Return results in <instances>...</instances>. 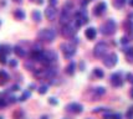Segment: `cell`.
Instances as JSON below:
<instances>
[{
  "label": "cell",
  "mask_w": 133,
  "mask_h": 119,
  "mask_svg": "<svg viewBox=\"0 0 133 119\" xmlns=\"http://www.w3.org/2000/svg\"><path fill=\"white\" fill-rule=\"evenodd\" d=\"M56 37V32L52 29H42L37 34V39L42 42H52Z\"/></svg>",
  "instance_id": "obj_1"
},
{
  "label": "cell",
  "mask_w": 133,
  "mask_h": 119,
  "mask_svg": "<svg viewBox=\"0 0 133 119\" xmlns=\"http://www.w3.org/2000/svg\"><path fill=\"white\" fill-rule=\"evenodd\" d=\"M116 32V23L113 20H108L101 26V34L103 35H112Z\"/></svg>",
  "instance_id": "obj_2"
},
{
  "label": "cell",
  "mask_w": 133,
  "mask_h": 119,
  "mask_svg": "<svg viewBox=\"0 0 133 119\" xmlns=\"http://www.w3.org/2000/svg\"><path fill=\"white\" fill-rule=\"evenodd\" d=\"M60 47H61L62 53H64V56L66 57V58H71V57L76 53V48H75V46L72 45V44L65 42V44H62Z\"/></svg>",
  "instance_id": "obj_3"
},
{
  "label": "cell",
  "mask_w": 133,
  "mask_h": 119,
  "mask_svg": "<svg viewBox=\"0 0 133 119\" xmlns=\"http://www.w3.org/2000/svg\"><path fill=\"white\" fill-rule=\"evenodd\" d=\"M108 50V45L106 42H98L93 48V55L96 57H103Z\"/></svg>",
  "instance_id": "obj_4"
},
{
  "label": "cell",
  "mask_w": 133,
  "mask_h": 119,
  "mask_svg": "<svg viewBox=\"0 0 133 119\" xmlns=\"http://www.w3.org/2000/svg\"><path fill=\"white\" fill-rule=\"evenodd\" d=\"M117 61H118V57H117L116 53H110V55L103 57V63L107 67H113L117 63Z\"/></svg>",
  "instance_id": "obj_5"
},
{
  "label": "cell",
  "mask_w": 133,
  "mask_h": 119,
  "mask_svg": "<svg viewBox=\"0 0 133 119\" xmlns=\"http://www.w3.org/2000/svg\"><path fill=\"white\" fill-rule=\"evenodd\" d=\"M61 32H62V35H64L65 37H72L74 34L76 32V30H75V27H74L72 25L67 24V25H64V26H62Z\"/></svg>",
  "instance_id": "obj_6"
},
{
  "label": "cell",
  "mask_w": 133,
  "mask_h": 119,
  "mask_svg": "<svg viewBox=\"0 0 133 119\" xmlns=\"http://www.w3.org/2000/svg\"><path fill=\"white\" fill-rule=\"evenodd\" d=\"M70 21H71V14H70L69 10H65L64 9V11H62L61 16H60V23H61V25L64 26V25L70 24Z\"/></svg>",
  "instance_id": "obj_7"
},
{
  "label": "cell",
  "mask_w": 133,
  "mask_h": 119,
  "mask_svg": "<svg viewBox=\"0 0 133 119\" xmlns=\"http://www.w3.org/2000/svg\"><path fill=\"white\" fill-rule=\"evenodd\" d=\"M106 3H103V1H101V3H98L97 5L95 6V9H93V14L96 15V16H99V15H102L104 11H106Z\"/></svg>",
  "instance_id": "obj_8"
},
{
  "label": "cell",
  "mask_w": 133,
  "mask_h": 119,
  "mask_svg": "<svg viewBox=\"0 0 133 119\" xmlns=\"http://www.w3.org/2000/svg\"><path fill=\"white\" fill-rule=\"evenodd\" d=\"M111 83L115 86V87H119V86L123 85L122 82V77L119 73H113L111 76Z\"/></svg>",
  "instance_id": "obj_9"
},
{
  "label": "cell",
  "mask_w": 133,
  "mask_h": 119,
  "mask_svg": "<svg viewBox=\"0 0 133 119\" xmlns=\"http://www.w3.org/2000/svg\"><path fill=\"white\" fill-rule=\"evenodd\" d=\"M56 12H57V10H56L55 6H49L45 10V16H46L47 20H52L54 17L56 16Z\"/></svg>",
  "instance_id": "obj_10"
},
{
  "label": "cell",
  "mask_w": 133,
  "mask_h": 119,
  "mask_svg": "<svg viewBox=\"0 0 133 119\" xmlns=\"http://www.w3.org/2000/svg\"><path fill=\"white\" fill-rule=\"evenodd\" d=\"M96 35H97V31H96L95 27H88L86 31H85V36H86L88 40L96 39Z\"/></svg>",
  "instance_id": "obj_11"
},
{
  "label": "cell",
  "mask_w": 133,
  "mask_h": 119,
  "mask_svg": "<svg viewBox=\"0 0 133 119\" xmlns=\"http://www.w3.org/2000/svg\"><path fill=\"white\" fill-rule=\"evenodd\" d=\"M70 112H74V113H80L82 110V107L80 104H76V103H72V104H70L69 107H67Z\"/></svg>",
  "instance_id": "obj_12"
},
{
  "label": "cell",
  "mask_w": 133,
  "mask_h": 119,
  "mask_svg": "<svg viewBox=\"0 0 133 119\" xmlns=\"http://www.w3.org/2000/svg\"><path fill=\"white\" fill-rule=\"evenodd\" d=\"M14 16H15L16 20H24L26 15H25V11H24V10H21V9H16V10L14 11Z\"/></svg>",
  "instance_id": "obj_13"
},
{
  "label": "cell",
  "mask_w": 133,
  "mask_h": 119,
  "mask_svg": "<svg viewBox=\"0 0 133 119\" xmlns=\"http://www.w3.org/2000/svg\"><path fill=\"white\" fill-rule=\"evenodd\" d=\"M9 74L6 73L5 71H0V86H3V85H5L6 82L9 81Z\"/></svg>",
  "instance_id": "obj_14"
},
{
  "label": "cell",
  "mask_w": 133,
  "mask_h": 119,
  "mask_svg": "<svg viewBox=\"0 0 133 119\" xmlns=\"http://www.w3.org/2000/svg\"><path fill=\"white\" fill-rule=\"evenodd\" d=\"M124 52H126V58H127V61L129 63H133V47L126 48Z\"/></svg>",
  "instance_id": "obj_15"
},
{
  "label": "cell",
  "mask_w": 133,
  "mask_h": 119,
  "mask_svg": "<svg viewBox=\"0 0 133 119\" xmlns=\"http://www.w3.org/2000/svg\"><path fill=\"white\" fill-rule=\"evenodd\" d=\"M31 19L34 20L35 23H40L41 21V12L39 10H34L31 12Z\"/></svg>",
  "instance_id": "obj_16"
},
{
  "label": "cell",
  "mask_w": 133,
  "mask_h": 119,
  "mask_svg": "<svg viewBox=\"0 0 133 119\" xmlns=\"http://www.w3.org/2000/svg\"><path fill=\"white\" fill-rule=\"evenodd\" d=\"M14 52H15L16 56H19V57H25V55H26L25 50H24L23 47H20V46H15V47H14Z\"/></svg>",
  "instance_id": "obj_17"
},
{
  "label": "cell",
  "mask_w": 133,
  "mask_h": 119,
  "mask_svg": "<svg viewBox=\"0 0 133 119\" xmlns=\"http://www.w3.org/2000/svg\"><path fill=\"white\" fill-rule=\"evenodd\" d=\"M124 27H126V30H127V31L133 32V21H132V20H127V21L124 23Z\"/></svg>",
  "instance_id": "obj_18"
},
{
  "label": "cell",
  "mask_w": 133,
  "mask_h": 119,
  "mask_svg": "<svg viewBox=\"0 0 133 119\" xmlns=\"http://www.w3.org/2000/svg\"><path fill=\"white\" fill-rule=\"evenodd\" d=\"M74 71H75V63L72 62L66 67V73L67 74H74Z\"/></svg>",
  "instance_id": "obj_19"
},
{
  "label": "cell",
  "mask_w": 133,
  "mask_h": 119,
  "mask_svg": "<svg viewBox=\"0 0 133 119\" xmlns=\"http://www.w3.org/2000/svg\"><path fill=\"white\" fill-rule=\"evenodd\" d=\"M95 94H96V98L101 97L102 94H104V88H102V87H99V88H96V89H95Z\"/></svg>",
  "instance_id": "obj_20"
},
{
  "label": "cell",
  "mask_w": 133,
  "mask_h": 119,
  "mask_svg": "<svg viewBox=\"0 0 133 119\" xmlns=\"http://www.w3.org/2000/svg\"><path fill=\"white\" fill-rule=\"evenodd\" d=\"M93 72H95V74H96L98 78H102V77L104 76L103 71H102V69H99V68H95V71H93Z\"/></svg>",
  "instance_id": "obj_21"
},
{
  "label": "cell",
  "mask_w": 133,
  "mask_h": 119,
  "mask_svg": "<svg viewBox=\"0 0 133 119\" xmlns=\"http://www.w3.org/2000/svg\"><path fill=\"white\" fill-rule=\"evenodd\" d=\"M126 4V0H115V6L116 8H122Z\"/></svg>",
  "instance_id": "obj_22"
},
{
  "label": "cell",
  "mask_w": 133,
  "mask_h": 119,
  "mask_svg": "<svg viewBox=\"0 0 133 119\" xmlns=\"http://www.w3.org/2000/svg\"><path fill=\"white\" fill-rule=\"evenodd\" d=\"M1 50L4 51V53H5V55H8L9 52L11 51V47H10L9 45H5V46H3V47H1Z\"/></svg>",
  "instance_id": "obj_23"
},
{
  "label": "cell",
  "mask_w": 133,
  "mask_h": 119,
  "mask_svg": "<svg viewBox=\"0 0 133 119\" xmlns=\"http://www.w3.org/2000/svg\"><path fill=\"white\" fill-rule=\"evenodd\" d=\"M8 62V60H6V55L5 53H3V55H0V63H3V65H5Z\"/></svg>",
  "instance_id": "obj_24"
},
{
  "label": "cell",
  "mask_w": 133,
  "mask_h": 119,
  "mask_svg": "<svg viewBox=\"0 0 133 119\" xmlns=\"http://www.w3.org/2000/svg\"><path fill=\"white\" fill-rule=\"evenodd\" d=\"M46 92H47V87H46V86H41L40 88H39V93H40V94H45Z\"/></svg>",
  "instance_id": "obj_25"
},
{
  "label": "cell",
  "mask_w": 133,
  "mask_h": 119,
  "mask_svg": "<svg viewBox=\"0 0 133 119\" xmlns=\"http://www.w3.org/2000/svg\"><path fill=\"white\" fill-rule=\"evenodd\" d=\"M29 97H30V92H25L23 96L20 97V101H26V99H28Z\"/></svg>",
  "instance_id": "obj_26"
},
{
  "label": "cell",
  "mask_w": 133,
  "mask_h": 119,
  "mask_svg": "<svg viewBox=\"0 0 133 119\" xmlns=\"http://www.w3.org/2000/svg\"><path fill=\"white\" fill-rule=\"evenodd\" d=\"M9 65H10V67H16L17 61L16 60H10V61H9Z\"/></svg>",
  "instance_id": "obj_27"
},
{
  "label": "cell",
  "mask_w": 133,
  "mask_h": 119,
  "mask_svg": "<svg viewBox=\"0 0 133 119\" xmlns=\"http://www.w3.org/2000/svg\"><path fill=\"white\" fill-rule=\"evenodd\" d=\"M57 0H49V4H50V6H56L57 5Z\"/></svg>",
  "instance_id": "obj_28"
},
{
  "label": "cell",
  "mask_w": 133,
  "mask_h": 119,
  "mask_svg": "<svg viewBox=\"0 0 133 119\" xmlns=\"http://www.w3.org/2000/svg\"><path fill=\"white\" fill-rule=\"evenodd\" d=\"M127 117L128 118H132L133 117V107L129 108V110H128V113H127Z\"/></svg>",
  "instance_id": "obj_29"
},
{
  "label": "cell",
  "mask_w": 133,
  "mask_h": 119,
  "mask_svg": "<svg viewBox=\"0 0 133 119\" xmlns=\"http://www.w3.org/2000/svg\"><path fill=\"white\" fill-rule=\"evenodd\" d=\"M127 78H128V81H129L131 83H133V74L128 73V74H127Z\"/></svg>",
  "instance_id": "obj_30"
},
{
  "label": "cell",
  "mask_w": 133,
  "mask_h": 119,
  "mask_svg": "<svg viewBox=\"0 0 133 119\" xmlns=\"http://www.w3.org/2000/svg\"><path fill=\"white\" fill-rule=\"evenodd\" d=\"M111 117H112V119H121V114H113Z\"/></svg>",
  "instance_id": "obj_31"
},
{
  "label": "cell",
  "mask_w": 133,
  "mask_h": 119,
  "mask_svg": "<svg viewBox=\"0 0 133 119\" xmlns=\"http://www.w3.org/2000/svg\"><path fill=\"white\" fill-rule=\"evenodd\" d=\"M49 102L51 103V104H57V101H56L55 98H50V101H49Z\"/></svg>",
  "instance_id": "obj_32"
},
{
  "label": "cell",
  "mask_w": 133,
  "mask_h": 119,
  "mask_svg": "<svg viewBox=\"0 0 133 119\" xmlns=\"http://www.w3.org/2000/svg\"><path fill=\"white\" fill-rule=\"evenodd\" d=\"M121 42H122V44H128V39H127V37H122Z\"/></svg>",
  "instance_id": "obj_33"
},
{
  "label": "cell",
  "mask_w": 133,
  "mask_h": 119,
  "mask_svg": "<svg viewBox=\"0 0 133 119\" xmlns=\"http://www.w3.org/2000/svg\"><path fill=\"white\" fill-rule=\"evenodd\" d=\"M11 91H19V86H12Z\"/></svg>",
  "instance_id": "obj_34"
},
{
  "label": "cell",
  "mask_w": 133,
  "mask_h": 119,
  "mask_svg": "<svg viewBox=\"0 0 133 119\" xmlns=\"http://www.w3.org/2000/svg\"><path fill=\"white\" fill-rule=\"evenodd\" d=\"M36 3H37V4H39V5H41V4H44V0H37V1H36Z\"/></svg>",
  "instance_id": "obj_35"
},
{
  "label": "cell",
  "mask_w": 133,
  "mask_h": 119,
  "mask_svg": "<svg viewBox=\"0 0 133 119\" xmlns=\"http://www.w3.org/2000/svg\"><path fill=\"white\" fill-rule=\"evenodd\" d=\"M128 3H129V5H131V6H132V8H133V0H129Z\"/></svg>",
  "instance_id": "obj_36"
},
{
  "label": "cell",
  "mask_w": 133,
  "mask_h": 119,
  "mask_svg": "<svg viewBox=\"0 0 133 119\" xmlns=\"http://www.w3.org/2000/svg\"><path fill=\"white\" fill-rule=\"evenodd\" d=\"M14 1H15V3H21L23 0H14Z\"/></svg>",
  "instance_id": "obj_37"
},
{
  "label": "cell",
  "mask_w": 133,
  "mask_h": 119,
  "mask_svg": "<svg viewBox=\"0 0 133 119\" xmlns=\"http://www.w3.org/2000/svg\"><path fill=\"white\" fill-rule=\"evenodd\" d=\"M41 119H47V118H46V117H42V118H41Z\"/></svg>",
  "instance_id": "obj_38"
},
{
  "label": "cell",
  "mask_w": 133,
  "mask_h": 119,
  "mask_svg": "<svg viewBox=\"0 0 133 119\" xmlns=\"http://www.w3.org/2000/svg\"><path fill=\"white\" fill-rule=\"evenodd\" d=\"M0 52H1V46H0Z\"/></svg>",
  "instance_id": "obj_39"
},
{
  "label": "cell",
  "mask_w": 133,
  "mask_h": 119,
  "mask_svg": "<svg viewBox=\"0 0 133 119\" xmlns=\"http://www.w3.org/2000/svg\"><path fill=\"white\" fill-rule=\"evenodd\" d=\"M87 1H91V0H87Z\"/></svg>",
  "instance_id": "obj_40"
}]
</instances>
